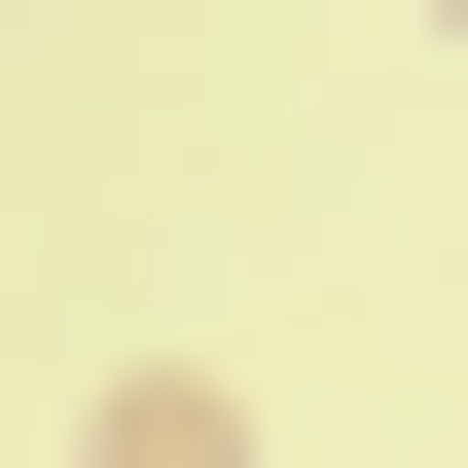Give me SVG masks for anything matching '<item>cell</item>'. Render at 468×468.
Returning a JSON list of instances; mask_svg holds the SVG:
<instances>
[{
  "label": "cell",
  "instance_id": "6da1fadb",
  "mask_svg": "<svg viewBox=\"0 0 468 468\" xmlns=\"http://www.w3.org/2000/svg\"><path fill=\"white\" fill-rule=\"evenodd\" d=\"M72 468H252V397H217V360H109V397H72Z\"/></svg>",
  "mask_w": 468,
  "mask_h": 468
}]
</instances>
